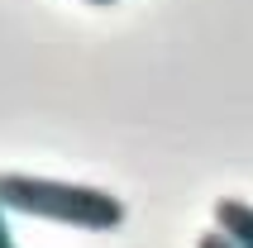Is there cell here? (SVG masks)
Here are the masks:
<instances>
[{"label": "cell", "mask_w": 253, "mask_h": 248, "mask_svg": "<svg viewBox=\"0 0 253 248\" xmlns=\"http://www.w3.org/2000/svg\"><path fill=\"white\" fill-rule=\"evenodd\" d=\"M0 206L29 220H53L91 234H110L125 224V201L100 186H77V181L29 177V172H0Z\"/></svg>", "instance_id": "6da1fadb"}, {"label": "cell", "mask_w": 253, "mask_h": 248, "mask_svg": "<svg viewBox=\"0 0 253 248\" xmlns=\"http://www.w3.org/2000/svg\"><path fill=\"white\" fill-rule=\"evenodd\" d=\"M215 229L234 248H253V206L249 201H234V196H220L215 201Z\"/></svg>", "instance_id": "7a4b0ae2"}, {"label": "cell", "mask_w": 253, "mask_h": 248, "mask_svg": "<svg viewBox=\"0 0 253 248\" xmlns=\"http://www.w3.org/2000/svg\"><path fill=\"white\" fill-rule=\"evenodd\" d=\"M196 248H234V244H229V239L220 234V229H206V234L196 239Z\"/></svg>", "instance_id": "3957f363"}, {"label": "cell", "mask_w": 253, "mask_h": 248, "mask_svg": "<svg viewBox=\"0 0 253 248\" xmlns=\"http://www.w3.org/2000/svg\"><path fill=\"white\" fill-rule=\"evenodd\" d=\"M5 215H10V210L0 206V248H14V234H10V224H5Z\"/></svg>", "instance_id": "277c9868"}, {"label": "cell", "mask_w": 253, "mask_h": 248, "mask_svg": "<svg viewBox=\"0 0 253 248\" xmlns=\"http://www.w3.org/2000/svg\"><path fill=\"white\" fill-rule=\"evenodd\" d=\"M86 5H115V0H86Z\"/></svg>", "instance_id": "5b68a950"}]
</instances>
